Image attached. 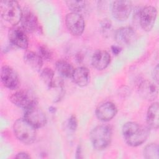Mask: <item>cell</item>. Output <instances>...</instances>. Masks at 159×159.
Returning a JSON list of instances; mask_svg holds the SVG:
<instances>
[{
  "label": "cell",
  "mask_w": 159,
  "mask_h": 159,
  "mask_svg": "<svg viewBox=\"0 0 159 159\" xmlns=\"http://www.w3.org/2000/svg\"><path fill=\"white\" fill-rule=\"evenodd\" d=\"M24 119L35 129L43 127L47 122L45 114L37 105L25 109Z\"/></svg>",
  "instance_id": "cell-6"
},
{
  "label": "cell",
  "mask_w": 159,
  "mask_h": 159,
  "mask_svg": "<svg viewBox=\"0 0 159 159\" xmlns=\"http://www.w3.org/2000/svg\"><path fill=\"white\" fill-rule=\"evenodd\" d=\"M65 3L71 12L75 13H79L80 12L82 11L83 9L85 8L86 5V1H84L69 0L66 1Z\"/></svg>",
  "instance_id": "cell-22"
},
{
  "label": "cell",
  "mask_w": 159,
  "mask_h": 159,
  "mask_svg": "<svg viewBox=\"0 0 159 159\" xmlns=\"http://www.w3.org/2000/svg\"><path fill=\"white\" fill-rule=\"evenodd\" d=\"M111 27L112 23L109 19H103L101 22V28L104 34H106L109 30H110Z\"/></svg>",
  "instance_id": "cell-26"
},
{
  "label": "cell",
  "mask_w": 159,
  "mask_h": 159,
  "mask_svg": "<svg viewBox=\"0 0 159 159\" xmlns=\"http://www.w3.org/2000/svg\"><path fill=\"white\" fill-rule=\"evenodd\" d=\"M158 146L156 143H150L143 150V156L147 159H158Z\"/></svg>",
  "instance_id": "cell-21"
},
{
  "label": "cell",
  "mask_w": 159,
  "mask_h": 159,
  "mask_svg": "<svg viewBox=\"0 0 159 159\" xmlns=\"http://www.w3.org/2000/svg\"><path fill=\"white\" fill-rule=\"evenodd\" d=\"M40 77L43 83L50 88L52 83L54 79V72L51 68H45L41 71Z\"/></svg>",
  "instance_id": "cell-23"
},
{
  "label": "cell",
  "mask_w": 159,
  "mask_h": 159,
  "mask_svg": "<svg viewBox=\"0 0 159 159\" xmlns=\"http://www.w3.org/2000/svg\"><path fill=\"white\" fill-rule=\"evenodd\" d=\"M35 128L24 119H17L13 125L14 133L16 137L24 144L30 145L36 139Z\"/></svg>",
  "instance_id": "cell-2"
},
{
  "label": "cell",
  "mask_w": 159,
  "mask_h": 159,
  "mask_svg": "<svg viewBox=\"0 0 159 159\" xmlns=\"http://www.w3.org/2000/svg\"><path fill=\"white\" fill-rule=\"evenodd\" d=\"M122 131L125 142L132 147L142 145L149 135L148 127L135 122H126L123 125Z\"/></svg>",
  "instance_id": "cell-1"
},
{
  "label": "cell",
  "mask_w": 159,
  "mask_h": 159,
  "mask_svg": "<svg viewBox=\"0 0 159 159\" xmlns=\"http://www.w3.org/2000/svg\"><path fill=\"white\" fill-rule=\"evenodd\" d=\"M1 80L4 86L9 89H17L19 84V76L16 71L6 65L1 68Z\"/></svg>",
  "instance_id": "cell-13"
},
{
  "label": "cell",
  "mask_w": 159,
  "mask_h": 159,
  "mask_svg": "<svg viewBox=\"0 0 159 159\" xmlns=\"http://www.w3.org/2000/svg\"><path fill=\"white\" fill-rule=\"evenodd\" d=\"M110 62L111 56L105 50H98L92 56L91 64L94 68L98 70H102L107 68Z\"/></svg>",
  "instance_id": "cell-16"
},
{
  "label": "cell",
  "mask_w": 159,
  "mask_h": 159,
  "mask_svg": "<svg viewBox=\"0 0 159 159\" xmlns=\"http://www.w3.org/2000/svg\"><path fill=\"white\" fill-rule=\"evenodd\" d=\"M9 99L14 105L25 110L37 105V99L35 94L27 89L16 91L10 95Z\"/></svg>",
  "instance_id": "cell-5"
},
{
  "label": "cell",
  "mask_w": 159,
  "mask_h": 159,
  "mask_svg": "<svg viewBox=\"0 0 159 159\" xmlns=\"http://www.w3.org/2000/svg\"><path fill=\"white\" fill-rule=\"evenodd\" d=\"M42 60L49 61L52 58L53 53L50 49H49L46 45H42L39 47V53Z\"/></svg>",
  "instance_id": "cell-24"
},
{
  "label": "cell",
  "mask_w": 159,
  "mask_h": 159,
  "mask_svg": "<svg viewBox=\"0 0 159 159\" xmlns=\"http://www.w3.org/2000/svg\"><path fill=\"white\" fill-rule=\"evenodd\" d=\"M0 11L2 19L13 27L20 22L22 10L17 1H1L0 2Z\"/></svg>",
  "instance_id": "cell-3"
},
{
  "label": "cell",
  "mask_w": 159,
  "mask_h": 159,
  "mask_svg": "<svg viewBox=\"0 0 159 159\" xmlns=\"http://www.w3.org/2000/svg\"><path fill=\"white\" fill-rule=\"evenodd\" d=\"M55 67L58 73L65 78H71L75 71V68L70 62L62 59L56 62Z\"/></svg>",
  "instance_id": "cell-20"
},
{
  "label": "cell",
  "mask_w": 159,
  "mask_h": 159,
  "mask_svg": "<svg viewBox=\"0 0 159 159\" xmlns=\"http://www.w3.org/2000/svg\"><path fill=\"white\" fill-rule=\"evenodd\" d=\"M8 37L10 42L15 46L22 49H27L29 41L25 32L22 28L16 26L9 29Z\"/></svg>",
  "instance_id": "cell-12"
},
{
  "label": "cell",
  "mask_w": 159,
  "mask_h": 159,
  "mask_svg": "<svg viewBox=\"0 0 159 159\" xmlns=\"http://www.w3.org/2000/svg\"><path fill=\"white\" fill-rule=\"evenodd\" d=\"M132 9L131 1L127 0L115 1L112 4L111 12L117 20L124 21L129 17Z\"/></svg>",
  "instance_id": "cell-8"
},
{
  "label": "cell",
  "mask_w": 159,
  "mask_h": 159,
  "mask_svg": "<svg viewBox=\"0 0 159 159\" xmlns=\"http://www.w3.org/2000/svg\"><path fill=\"white\" fill-rule=\"evenodd\" d=\"M20 23L22 28L28 33H34L39 28L37 17L28 7H24L22 9Z\"/></svg>",
  "instance_id": "cell-11"
},
{
  "label": "cell",
  "mask_w": 159,
  "mask_h": 159,
  "mask_svg": "<svg viewBox=\"0 0 159 159\" xmlns=\"http://www.w3.org/2000/svg\"><path fill=\"white\" fill-rule=\"evenodd\" d=\"M154 79L158 83V65L154 69Z\"/></svg>",
  "instance_id": "cell-29"
},
{
  "label": "cell",
  "mask_w": 159,
  "mask_h": 159,
  "mask_svg": "<svg viewBox=\"0 0 159 159\" xmlns=\"http://www.w3.org/2000/svg\"><path fill=\"white\" fill-rule=\"evenodd\" d=\"M139 94L147 101H153L157 98L158 93V85L148 80L142 81L137 87Z\"/></svg>",
  "instance_id": "cell-14"
},
{
  "label": "cell",
  "mask_w": 159,
  "mask_h": 159,
  "mask_svg": "<svg viewBox=\"0 0 159 159\" xmlns=\"http://www.w3.org/2000/svg\"><path fill=\"white\" fill-rule=\"evenodd\" d=\"M93 146L98 150L105 149L112 139V129L107 125H100L94 127L90 133Z\"/></svg>",
  "instance_id": "cell-4"
},
{
  "label": "cell",
  "mask_w": 159,
  "mask_h": 159,
  "mask_svg": "<svg viewBox=\"0 0 159 159\" xmlns=\"http://www.w3.org/2000/svg\"><path fill=\"white\" fill-rule=\"evenodd\" d=\"M111 50H112V52L115 55H118L120 51H121V48L119 46H117V45H113L111 47Z\"/></svg>",
  "instance_id": "cell-28"
},
{
  "label": "cell",
  "mask_w": 159,
  "mask_h": 159,
  "mask_svg": "<svg viewBox=\"0 0 159 159\" xmlns=\"http://www.w3.org/2000/svg\"><path fill=\"white\" fill-rule=\"evenodd\" d=\"M117 112L116 105L111 102H105L98 106L95 114L97 118L103 122L111 120Z\"/></svg>",
  "instance_id": "cell-15"
},
{
  "label": "cell",
  "mask_w": 159,
  "mask_h": 159,
  "mask_svg": "<svg viewBox=\"0 0 159 159\" xmlns=\"http://www.w3.org/2000/svg\"><path fill=\"white\" fill-rule=\"evenodd\" d=\"M65 24L69 32L75 36L81 35L84 30L85 23L83 16L79 13L70 12L65 17Z\"/></svg>",
  "instance_id": "cell-7"
},
{
  "label": "cell",
  "mask_w": 159,
  "mask_h": 159,
  "mask_svg": "<svg viewBox=\"0 0 159 159\" xmlns=\"http://www.w3.org/2000/svg\"><path fill=\"white\" fill-rule=\"evenodd\" d=\"M71 78L78 86L81 87L86 86L90 81V71L84 66L78 67L75 69Z\"/></svg>",
  "instance_id": "cell-17"
},
{
  "label": "cell",
  "mask_w": 159,
  "mask_h": 159,
  "mask_svg": "<svg viewBox=\"0 0 159 159\" xmlns=\"http://www.w3.org/2000/svg\"><path fill=\"white\" fill-rule=\"evenodd\" d=\"M76 158H81L83 157H81V149L80 146H78L76 152Z\"/></svg>",
  "instance_id": "cell-30"
},
{
  "label": "cell",
  "mask_w": 159,
  "mask_h": 159,
  "mask_svg": "<svg viewBox=\"0 0 159 159\" xmlns=\"http://www.w3.org/2000/svg\"><path fill=\"white\" fill-rule=\"evenodd\" d=\"M114 39L120 46H129L136 40L137 34L132 27H123L116 31Z\"/></svg>",
  "instance_id": "cell-10"
},
{
  "label": "cell",
  "mask_w": 159,
  "mask_h": 159,
  "mask_svg": "<svg viewBox=\"0 0 159 159\" xmlns=\"http://www.w3.org/2000/svg\"><path fill=\"white\" fill-rule=\"evenodd\" d=\"M159 106L157 102L153 103L148 109L147 112V124L152 129H158L159 124L158 119Z\"/></svg>",
  "instance_id": "cell-19"
},
{
  "label": "cell",
  "mask_w": 159,
  "mask_h": 159,
  "mask_svg": "<svg viewBox=\"0 0 159 159\" xmlns=\"http://www.w3.org/2000/svg\"><path fill=\"white\" fill-rule=\"evenodd\" d=\"M24 60L29 66L37 71H40L43 65L42 58L38 53L32 51L27 50L24 53Z\"/></svg>",
  "instance_id": "cell-18"
},
{
  "label": "cell",
  "mask_w": 159,
  "mask_h": 159,
  "mask_svg": "<svg viewBox=\"0 0 159 159\" xmlns=\"http://www.w3.org/2000/svg\"><path fill=\"white\" fill-rule=\"evenodd\" d=\"M55 111H56V109L54 107L51 106V107H49V111L51 112L52 113H54L55 112Z\"/></svg>",
  "instance_id": "cell-31"
},
{
  "label": "cell",
  "mask_w": 159,
  "mask_h": 159,
  "mask_svg": "<svg viewBox=\"0 0 159 159\" xmlns=\"http://www.w3.org/2000/svg\"><path fill=\"white\" fill-rule=\"evenodd\" d=\"M15 158H30V155H29V154L27 153H25V152H20V153H18Z\"/></svg>",
  "instance_id": "cell-27"
},
{
  "label": "cell",
  "mask_w": 159,
  "mask_h": 159,
  "mask_svg": "<svg viewBox=\"0 0 159 159\" xmlns=\"http://www.w3.org/2000/svg\"><path fill=\"white\" fill-rule=\"evenodd\" d=\"M68 128L72 131H75L77 129L78 120L75 115H71L68 119Z\"/></svg>",
  "instance_id": "cell-25"
},
{
  "label": "cell",
  "mask_w": 159,
  "mask_h": 159,
  "mask_svg": "<svg viewBox=\"0 0 159 159\" xmlns=\"http://www.w3.org/2000/svg\"><path fill=\"white\" fill-rule=\"evenodd\" d=\"M157 16V10L155 7L151 6L143 7L139 15L140 25L142 29L147 32L150 31L155 24Z\"/></svg>",
  "instance_id": "cell-9"
}]
</instances>
